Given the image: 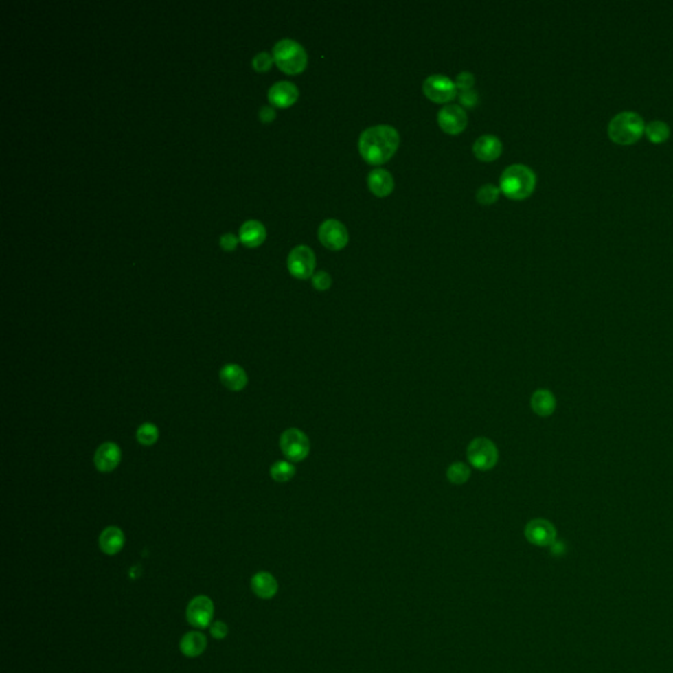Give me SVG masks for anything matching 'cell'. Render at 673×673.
Instances as JSON below:
<instances>
[{
  "label": "cell",
  "mask_w": 673,
  "mask_h": 673,
  "mask_svg": "<svg viewBox=\"0 0 673 673\" xmlns=\"http://www.w3.org/2000/svg\"><path fill=\"white\" fill-rule=\"evenodd\" d=\"M398 132L391 125H376L362 132L358 148L361 157L368 165L379 166L388 162L398 152Z\"/></svg>",
  "instance_id": "obj_1"
},
{
  "label": "cell",
  "mask_w": 673,
  "mask_h": 673,
  "mask_svg": "<svg viewBox=\"0 0 673 673\" xmlns=\"http://www.w3.org/2000/svg\"><path fill=\"white\" fill-rule=\"evenodd\" d=\"M536 176L534 171L525 165H512L505 168L500 190L507 199H527L536 190Z\"/></svg>",
  "instance_id": "obj_2"
},
{
  "label": "cell",
  "mask_w": 673,
  "mask_h": 673,
  "mask_svg": "<svg viewBox=\"0 0 673 673\" xmlns=\"http://www.w3.org/2000/svg\"><path fill=\"white\" fill-rule=\"evenodd\" d=\"M646 125L642 117L631 111L615 115L608 125V136L618 145H632L644 133Z\"/></svg>",
  "instance_id": "obj_3"
},
{
  "label": "cell",
  "mask_w": 673,
  "mask_h": 673,
  "mask_svg": "<svg viewBox=\"0 0 673 673\" xmlns=\"http://www.w3.org/2000/svg\"><path fill=\"white\" fill-rule=\"evenodd\" d=\"M276 66L288 76H297L306 70L308 56L306 49L291 38L276 43L273 49Z\"/></svg>",
  "instance_id": "obj_4"
},
{
  "label": "cell",
  "mask_w": 673,
  "mask_h": 673,
  "mask_svg": "<svg viewBox=\"0 0 673 673\" xmlns=\"http://www.w3.org/2000/svg\"><path fill=\"white\" fill-rule=\"evenodd\" d=\"M467 459L476 470L488 471L499 461V450L488 438H475L467 447Z\"/></svg>",
  "instance_id": "obj_5"
},
{
  "label": "cell",
  "mask_w": 673,
  "mask_h": 673,
  "mask_svg": "<svg viewBox=\"0 0 673 673\" xmlns=\"http://www.w3.org/2000/svg\"><path fill=\"white\" fill-rule=\"evenodd\" d=\"M280 450L291 461H303L309 455L310 442L306 433L300 429L286 430L280 437Z\"/></svg>",
  "instance_id": "obj_6"
},
{
  "label": "cell",
  "mask_w": 673,
  "mask_h": 673,
  "mask_svg": "<svg viewBox=\"0 0 673 673\" xmlns=\"http://www.w3.org/2000/svg\"><path fill=\"white\" fill-rule=\"evenodd\" d=\"M422 90L429 100L438 104H447L448 102L454 100L458 95L457 84L450 78L444 76L429 77L424 82Z\"/></svg>",
  "instance_id": "obj_7"
},
{
  "label": "cell",
  "mask_w": 673,
  "mask_h": 673,
  "mask_svg": "<svg viewBox=\"0 0 673 673\" xmlns=\"http://www.w3.org/2000/svg\"><path fill=\"white\" fill-rule=\"evenodd\" d=\"M288 270L292 276L296 279L306 280L312 277L315 274L316 267V257L310 247L308 246H296L288 255Z\"/></svg>",
  "instance_id": "obj_8"
},
{
  "label": "cell",
  "mask_w": 673,
  "mask_h": 673,
  "mask_svg": "<svg viewBox=\"0 0 673 673\" xmlns=\"http://www.w3.org/2000/svg\"><path fill=\"white\" fill-rule=\"evenodd\" d=\"M319 240L326 249L338 251L347 245L349 231L341 221L329 218L325 220L319 228Z\"/></svg>",
  "instance_id": "obj_9"
},
{
  "label": "cell",
  "mask_w": 673,
  "mask_h": 673,
  "mask_svg": "<svg viewBox=\"0 0 673 673\" xmlns=\"http://www.w3.org/2000/svg\"><path fill=\"white\" fill-rule=\"evenodd\" d=\"M214 613V602L209 597L196 596L190 601L185 611V617L191 626L207 628L212 625Z\"/></svg>",
  "instance_id": "obj_10"
},
{
  "label": "cell",
  "mask_w": 673,
  "mask_h": 673,
  "mask_svg": "<svg viewBox=\"0 0 673 673\" xmlns=\"http://www.w3.org/2000/svg\"><path fill=\"white\" fill-rule=\"evenodd\" d=\"M437 119H438V125L441 126L444 133L451 136L460 135L467 128L468 124V116L466 111L457 104L444 106L438 112Z\"/></svg>",
  "instance_id": "obj_11"
},
{
  "label": "cell",
  "mask_w": 673,
  "mask_h": 673,
  "mask_svg": "<svg viewBox=\"0 0 673 673\" xmlns=\"http://www.w3.org/2000/svg\"><path fill=\"white\" fill-rule=\"evenodd\" d=\"M526 539L539 547L551 546L556 539V530L554 525L547 520L536 518L532 520L525 527Z\"/></svg>",
  "instance_id": "obj_12"
},
{
  "label": "cell",
  "mask_w": 673,
  "mask_h": 673,
  "mask_svg": "<svg viewBox=\"0 0 673 673\" xmlns=\"http://www.w3.org/2000/svg\"><path fill=\"white\" fill-rule=\"evenodd\" d=\"M122 461V450L119 444L106 442L100 444L95 453L93 463L100 472H112Z\"/></svg>",
  "instance_id": "obj_13"
},
{
  "label": "cell",
  "mask_w": 673,
  "mask_h": 673,
  "mask_svg": "<svg viewBox=\"0 0 673 673\" xmlns=\"http://www.w3.org/2000/svg\"><path fill=\"white\" fill-rule=\"evenodd\" d=\"M299 99L297 87L287 80L276 82L269 90V100L273 106L279 108H288L293 106Z\"/></svg>",
  "instance_id": "obj_14"
},
{
  "label": "cell",
  "mask_w": 673,
  "mask_h": 673,
  "mask_svg": "<svg viewBox=\"0 0 673 673\" xmlns=\"http://www.w3.org/2000/svg\"><path fill=\"white\" fill-rule=\"evenodd\" d=\"M367 184L369 191L378 198H385L391 195L395 188V181L392 174L384 168L372 170L368 174Z\"/></svg>",
  "instance_id": "obj_15"
},
{
  "label": "cell",
  "mask_w": 673,
  "mask_h": 673,
  "mask_svg": "<svg viewBox=\"0 0 673 673\" xmlns=\"http://www.w3.org/2000/svg\"><path fill=\"white\" fill-rule=\"evenodd\" d=\"M503 153V144L499 138L486 135L476 139L474 144L475 157L483 162L496 161Z\"/></svg>",
  "instance_id": "obj_16"
},
{
  "label": "cell",
  "mask_w": 673,
  "mask_h": 673,
  "mask_svg": "<svg viewBox=\"0 0 673 673\" xmlns=\"http://www.w3.org/2000/svg\"><path fill=\"white\" fill-rule=\"evenodd\" d=\"M125 545V536L123 530L117 526H108L99 536L100 550L107 555H116L123 550Z\"/></svg>",
  "instance_id": "obj_17"
},
{
  "label": "cell",
  "mask_w": 673,
  "mask_h": 673,
  "mask_svg": "<svg viewBox=\"0 0 673 673\" xmlns=\"http://www.w3.org/2000/svg\"><path fill=\"white\" fill-rule=\"evenodd\" d=\"M220 380L230 391L238 392V391H242L245 388L249 379H247V375H246V371L244 368L238 366V365L230 363V365H227V366L221 368Z\"/></svg>",
  "instance_id": "obj_18"
},
{
  "label": "cell",
  "mask_w": 673,
  "mask_h": 673,
  "mask_svg": "<svg viewBox=\"0 0 673 673\" xmlns=\"http://www.w3.org/2000/svg\"><path fill=\"white\" fill-rule=\"evenodd\" d=\"M251 589L262 600H270L277 593L279 585L271 573L258 572L251 578Z\"/></svg>",
  "instance_id": "obj_19"
},
{
  "label": "cell",
  "mask_w": 673,
  "mask_h": 673,
  "mask_svg": "<svg viewBox=\"0 0 673 673\" xmlns=\"http://www.w3.org/2000/svg\"><path fill=\"white\" fill-rule=\"evenodd\" d=\"M240 240L244 245L257 247L266 240V228L257 220H249L240 228Z\"/></svg>",
  "instance_id": "obj_20"
},
{
  "label": "cell",
  "mask_w": 673,
  "mask_h": 673,
  "mask_svg": "<svg viewBox=\"0 0 673 673\" xmlns=\"http://www.w3.org/2000/svg\"><path fill=\"white\" fill-rule=\"evenodd\" d=\"M207 648V638L200 631L187 632L181 641V651L187 658L200 657Z\"/></svg>",
  "instance_id": "obj_21"
},
{
  "label": "cell",
  "mask_w": 673,
  "mask_h": 673,
  "mask_svg": "<svg viewBox=\"0 0 673 673\" xmlns=\"http://www.w3.org/2000/svg\"><path fill=\"white\" fill-rule=\"evenodd\" d=\"M532 408L540 417H549L555 412L556 400L549 389H538L532 396Z\"/></svg>",
  "instance_id": "obj_22"
},
{
  "label": "cell",
  "mask_w": 673,
  "mask_h": 673,
  "mask_svg": "<svg viewBox=\"0 0 673 673\" xmlns=\"http://www.w3.org/2000/svg\"><path fill=\"white\" fill-rule=\"evenodd\" d=\"M644 133L647 135V137L651 142L661 144V142L668 139L671 130H670L668 124L657 120V122H652V123L646 125Z\"/></svg>",
  "instance_id": "obj_23"
},
{
  "label": "cell",
  "mask_w": 673,
  "mask_h": 673,
  "mask_svg": "<svg viewBox=\"0 0 673 673\" xmlns=\"http://www.w3.org/2000/svg\"><path fill=\"white\" fill-rule=\"evenodd\" d=\"M295 474H296L295 466L292 464L291 461H286V460L276 461L275 464H273L270 468L271 477L277 483L290 481Z\"/></svg>",
  "instance_id": "obj_24"
},
{
  "label": "cell",
  "mask_w": 673,
  "mask_h": 673,
  "mask_svg": "<svg viewBox=\"0 0 673 673\" xmlns=\"http://www.w3.org/2000/svg\"><path fill=\"white\" fill-rule=\"evenodd\" d=\"M447 479L453 483V484H464L468 481L470 476H471V470L467 464L461 463V461H457V463H453L448 468H447Z\"/></svg>",
  "instance_id": "obj_25"
},
{
  "label": "cell",
  "mask_w": 673,
  "mask_h": 673,
  "mask_svg": "<svg viewBox=\"0 0 673 673\" xmlns=\"http://www.w3.org/2000/svg\"><path fill=\"white\" fill-rule=\"evenodd\" d=\"M136 437L142 446H153L159 438V430L152 422H145L137 429Z\"/></svg>",
  "instance_id": "obj_26"
},
{
  "label": "cell",
  "mask_w": 673,
  "mask_h": 673,
  "mask_svg": "<svg viewBox=\"0 0 673 673\" xmlns=\"http://www.w3.org/2000/svg\"><path fill=\"white\" fill-rule=\"evenodd\" d=\"M499 195H500V188H497L493 184H484L483 187L479 188V191L476 194V199L480 204L490 205V204H493L497 201Z\"/></svg>",
  "instance_id": "obj_27"
},
{
  "label": "cell",
  "mask_w": 673,
  "mask_h": 673,
  "mask_svg": "<svg viewBox=\"0 0 673 673\" xmlns=\"http://www.w3.org/2000/svg\"><path fill=\"white\" fill-rule=\"evenodd\" d=\"M273 63H274V57L266 52H260L253 58V67L258 73H264L270 70Z\"/></svg>",
  "instance_id": "obj_28"
},
{
  "label": "cell",
  "mask_w": 673,
  "mask_h": 673,
  "mask_svg": "<svg viewBox=\"0 0 673 673\" xmlns=\"http://www.w3.org/2000/svg\"><path fill=\"white\" fill-rule=\"evenodd\" d=\"M332 276L326 271H317L312 276V284L317 291H328L332 287Z\"/></svg>",
  "instance_id": "obj_29"
},
{
  "label": "cell",
  "mask_w": 673,
  "mask_h": 673,
  "mask_svg": "<svg viewBox=\"0 0 673 673\" xmlns=\"http://www.w3.org/2000/svg\"><path fill=\"white\" fill-rule=\"evenodd\" d=\"M455 84H457V89H459L460 91L472 90V86L475 84L474 76L471 73H468V71H463L457 78Z\"/></svg>",
  "instance_id": "obj_30"
},
{
  "label": "cell",
  "mask_w": 673,
  "mask_h": 673,
  "mask_svg": "<svg viewBox=\"0 0 673 673\" xmlns=\"http://www.w3.org/2000/svg\"><path fill=\"white\" fill-rule=\"evenodd\" d=\"M209 631H211V634H212L214 639L221 641V639H224L228 635L229 628H228V625L225 622H223V621H214V622H212V625L209 626Z\"/></svg>",
  "instance_id": "obj_31"
},
{
  "label": "cell",
  "mask_w": 673,
  "mask_h": 673,
  "mask_svg": "<svg viewBox=\"0 0 673 673\" xmlns=\"http://www.w3.org/2000/svg\"><path fill=\"white\" fill-rule=\"evenodd\" d=\"M459 102L460 104L464 106V107H475L477 104V102H479V95H477V92L475 91V90L460 91Z\"/></svg>",
  "instance_id": "obj_32"
},
{
  "label": "cell",
  "mask_w": 673,
  "mask_h": 673,
  "mask_svg": "<svg viewBox=\"0 0 673 673\" xmlns=\"http://www.w3.org/2000/svg\"><path fill=\"white\" fill-rule=\"evenodd\" d=\"M238 244V240L234 234L231 233H227L224 234L221 238H220V245L223 246V249H225L227 251H231L236 249V246Z\"/></svg>",
  "instance_id": "obj_33"
},
{
  "label": "cell",
  "mask_w": 673,
  "mask_h": 673,
  "mask_svg": "<svg viewBox=\"0 0 673 673\" xmlns=\"http://www.w3.org/2000/svg\"><path fill=\"white\" fill-rule=\"evenodd\" d=\"M276 113L275 111L271 107H267V106H263V107L260 109V122L263 123H270L275 119Z\"/></svg>",
  "instance_id": "obj_34"
}]
</instances>
